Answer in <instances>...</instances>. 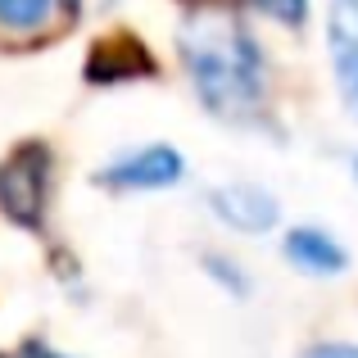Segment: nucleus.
<instances>
[{
    "instance_id": "nucleus-1",
    "label": "nucleus",
    "mask_w": 358,
    "mask_h": 358,
    "mask_svg": "<svg viewBox=\"0 0 358 358\" xmlns=\"http://www.w3.org/2000/svg\"><path fill=\"white\" fill-rule=\"evenodd\" d=\"M182 59L209 114L245 118L263 96V55L227 9H195L182 23Z\"/></svg>"
},
{
    "instance_id": "nucleus-2",
    "label": "nucleus",
    "mask_w": 358,
    "mask_h": 358,
    "mask_svg": "<svg viewBox=\"0 0 358 358\" xmlns=\"http://www.w3.org/2000/svg\"><path fill=\"white\" fill-rule=\"evenodd\" d=\"M45 186H50V150L27 141L0 164V209L18 227H36L45 213Z\"/></svg>"
},
{
    "instance_id": "nucleus-3",
    "label": "nucleus",
    "mask_w": 358,
    "mask_h": 358,
    "mask_svg": "<svg viewBox=\"0 0 358 358\" xmlns=\"http://www.w3.org/2000/svg\"><path fill=\"white\" fill-rule=\"evenodd\" d=\"M182 177V155L168 145H150L136 150V155L118 159L100 173L105 186H122V191H159V186H173Z\"/></svg>"
},
{
    "instance_id": "nucleus-4",
    "label": "nucleus",
    "mask_w": 358,
    "mask_h": 358,
    "mask_svg": "<svg viewBox=\"0 0 358 358\" xmlns=\"http://www.w3.org/2000/svg\"><path fill=\"white\" fill-rule=\"evenodd\" d=\"M209 209L236 231H268L277 222V200L263 186H250V182H231V186L209 191Z\"/></svg>"
},
{
    "instance_id": "nucleus-5",
    "label": "nucleus",
    "mask_w": 358,
    "mask_h": 358,
    "mask_svg": "<svg viewBox=\"0 0 358 358\" xmlns=\"http://www.w3.org/2000/svg\"><path fill=\"white\" fill-rule=\"evenodd\" d=\"M155 73L150 50L136 36H114V41H100L87 59V78L91 82H127V78H145Z\"/></svg>"
},
{
    "instance_id": "nucleus-6",
    "label": "nucleus",
    "mask_w": 358,
    "mask_h": 358,
    "mask_svg": "<svg viewBox=\"0 0 358 358\" xmlns=\"http://www.w3.org/2000/svg\"><path fill=\"white\" fill-rule=\"evenodd\" d=\"M286 259L295 263V268L313 272V277H331V272L345 268V250L327 236V231H313V227L290 231L286 236Z\"/></svg>"
},
{
    "instance_id": "nucleus-7",
    "label": "nucleus",
    "mask_w": 358,
    "mask_h": 358,
    "mask_svg": "<svg viewBox=\"0 0 358 358\" xmlns=\"http://www.w3.org/2000/svg\"><path fill=\"white\" fill-rule=\"evenodd\" d=\"M50 5L55 0H0V27L9 32H32L50 18Z\"/></svg>"
},
{
    "instance_id": "nucleus-8",
    "label": "nucleus",
    "mask_w": 358,
    "mask_h": 358,
    "mask_svg": "<svg viewBox=\"0 0 358 358\" xmlns=\"http://www.w3.org/2000/svg\"><path fill=\"white\" fill-rule=\"evenodd\" d=\"M331 41L336 50L358 45V0H331Z\"/></svg>"
},
{
    "instance_id": "nucleus-9",
    "label": "nucleus",
    "mask_w": 358,
    "mask_h": 358,
    "mask_svg": "<svg viewBox=\"0 0 358 358\" xmlns=\"http://www.w3.org/2000/svg\"><path fill=\"white\" fill-rule=\"evenodd\" d=\"M336 78H341V96L350 105V114L358 118V45L336 50Z\"/></svg>"
},
{
    "instance_id": "nucleus-10",
    "label": "nucleus",
    "mask_w": 358,
    "mask_h": 358,
    "mask_svg": "<svg viewBox=\"0 0 358 358\" xmlns=\"http://www.w3.org/2000/svg\"><path fill=\"white\" fill-rule=\"evenodd\" d=\"M259 14H268V18H277V23H286V27H299L308 18V0H250Z\"/></svg>"
},
{
    "instance_id": "nucleus-11",
    "label": "nucleus",
    "mask_w": 358,
    "mask_h": 358,
    "mask_svg": "<svg viewBox=\"0 0 358 358\" xmlns=\"http://www.w3.org/2000/svg\"><path fill=\"white\" fill-rule=\"evenodd\" d=\"M304 358H358V345H317Z\"/></svg>"
},
{
    "instance_id": "nucleus-12",
    "label": "nucleus",
    "mask_w": 358,
    "mask_h": 358,
    "mask_svg": "<svg viewBox=\"0 0 358 358\" xmlns=\"http://www.w3.org/2000/svg\"><path fill=\"white\" fill-rule=\"evenodd\" d=\"M23 358H64V354H55V350H45V345H27Z\"/></svg>"
},
{
    "instance_id": "nucleus-13",
    "label": "nucleus",
    "mask_w": 358,
    "mask_h": 358,
    "mask_svg": "<svg viewBox=\"0 0 358 358\" xmlns=\"http://www.w3.org/2000/svg\"><path fill=\"white\" fill-rule=\"evenodd\" d=\"M354 177H358V164H354Z\"/></svg>"
}]
</instances>
